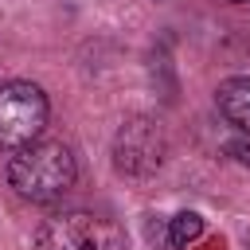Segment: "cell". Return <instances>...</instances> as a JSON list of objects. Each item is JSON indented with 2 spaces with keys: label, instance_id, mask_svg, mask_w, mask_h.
Returning a JSON list of instances; mask_svg holds the SVG:
<instances>
[{
  "label": "cell",
  "instance_id": "cell-1",
  "mask_svg": "<svg viewBox=\"0 0 250 250\" xmlns=\"http://www.w3.org/2000/svg\"><path fill=\"white\" fill-rule=\"evenodd\" d=\"M78 180V160L62 141H35L8 160V184L27 203H55Z\"/></svg>",
  "mask_w": 250,
  "mask_h": 250
},
{
  "label": "cell",
  "instance_id": "cell-2",
  "mask_svg": "<svg viewBox=\"0 0 250 250\" xmlns=\"http://www.w3.org/2000/svg\"><path fill=\"white\" fill-rule=\"evenodd\" d=\"M35 250H125V234L105 215L59 211V215L39 223Z\"/></svg>",
  "mask_w": 250,
  "mask_h": 250
},
{
  "label": "cell",
  "instance_id": "cell-3",
  "mask_svg": "<svg viewBox=\"0 0 250 250\" xmlns=\"http://www.w3.org/2000/svg\"><path fill=\"white\" fill-rule=\"evenodd\" d=\"M168 156V133L152 113H133L113 133V168L129 180H148Z\"/></svg>",
  "mask_w": 250,
  "mask_h": 250
},
{
  "label": "cell",
  "instance_id": "cell-4",
  "mask_svg": "<svg viewBox=\"0 0 250 250\" xmlns=\"http://www.w3.org/2000/svg\"><path fill=\"white\" fill-rule=\"evenodd\" d=\"M47 94L27 82V78H12L0 86V148L4 152H20L27 145L39 141L43 125H47Z\"/></svg>",
  "mask_w": 250,
  "mask_h": 250
},
{
  "label": "cell",
  "instance_id": "cell-5",
  "mask_svg": "<svg viewBox=\"0 0 250 250\" xmlns=\"http://www.w3.org/2000/svg\"><path fill=\"white\" fill-rule=\"evenodd\" d=\"M215 105H219V113H223L238 133L250 137V78H227V82H219Z\"/></svg>",
  "mask_w": 250,
  "mask_h": 250
},
{
  "label": "cell",
  "instance_id": "cell-6",
  "mask_svg": "<svg viewBox=\"0 0 250 250\" xmlns=\"http://www.w3.org/2000/svg\"><path fill=\"white\" fill-rule=\"evenodd\" d=\"M199 234H203V219H199L195 211H180L176 219H168V242H172L176 250L191 246Z\"/></svg>",
  "mask_w": 250,
  "mask_h": 250
},
{
  "label": "cell",
  "instance_id": "cell-7",
  "mask_svg": "<svg viewBox=\"0 0 250 250\" xmlns=\"http://www.w3.org/2000/svg\"><path fill=\"white\" fill-rule=\"evenodd\" d=\"M227 152H230L238 164H246V168H250V141H230V145H227Z\"/></svg>",
  "mask_w": 250,
  "mask_h": 250
},
{
  "label": "cell",
  "instance_id": "cell-8",
  "mask_svg": "<svg viewBox=\"0 0 250 250\" xmlns=\"http://www.w3.org/2000/svg\"><path fill=\"white\" fill-rule=\"evenodd\" d=\"M223 4H250V0H223Z\"/></svg>",
  "mask_w": 250,
  "mask_h": 250
}]
</instances>
